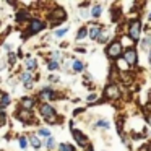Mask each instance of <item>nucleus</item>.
I'll list each match as a JSON object with an SVG mask.
<instances>
[{
  "mask_svg": "<svg viewBox=\"0 0 151 151\" xmlns=\"http://www.w3.org/2000/svg\"><path fill=\"white\" fill-rule=\"evenodd\" d=\"M54 96H55V94H54V91H52L50 88H44L42 91L39 93V98L44 99V101H49V99L54 98Z\"/></svg>",
  "mask_w": 151,
  "mask_h": 151,
  "instance_id": "nucleus-9",
  "label": "nucleus"
},
{
  "mask_svg": "<svg viewBox=\"0 0 151 151\" xmlns=\"http://www.w3.org/2000/svg\"><path fill=\"white\" fill-rule=\"evenodd\" d=\"M148 60H150V63H151V49H150V55H148Z\"/></svg>",
  "mask_w": 151,
  "mask_h": 151,
  "instance_id": "nucleus-32",
  "label": "nucleus"
},
{
  "mask_svg": "<svg viewBox=\"0 0 151 151\" xmlns=\"http://www.w3.org/2000/svg\"><path fill=\"white\" fill-rule=\"evenodd\" d=\"M88 151H93V146H88Z\"/></svg>",
  "mask_w": 151,
  "mask_h": 151,
  "instance_id": "nucleus-34",
  "label": "nucleus"
},
{
  "mask_svg": "<svg viewBox=\"0 0 151 151\" xmlns=\"http://www.w3.org/2000/svg\"><path fill=\"white\" fill-rule=\"evenodd\" d=\"M148 20H150V21H151V12H150V15H148Z\"/></svg>",
  "mask_w": 151,
  "mask_h": 151,
  "instance_id": "nucleus-33",
  "label": "nucleus"
},
{
  "mask_svg": "<svg viewBox=\"0 0 151 151\" xmlns=\"http://www.w3.org/2000/svg\"><path fill=\"white\" fill-rule=\"evenodd\" d=\"M60 151H75V148L72 145H65V143H60Z\"/></svg>",
  "mask_w": 151,
  "mask_h": 151,
  "instance_id": "nucleus-24",
  "label": "nucleus"
},
{
  "mask_svg": "<svg viewBox=\"0 0 151 151\" xmlns=\"http://www.w3.org/2000/svg\"><path fill=\"white\" fill-rule=\"evenodd\" d=\"M86 34H89V33H88V29H86L85 26H83V28H80L78 34H76V39H80V41H81V39H85V37H86Z\"/></svg>",
  "mask_w": 151,
  "mask_h": 151,
  "instance_id": "nucleus-18",
  "label": "nucleus"
},
{
  "mask_svg": "<svg viewBox=\"0 0 151 151\" xmlns=\"http://www.w3.org/2000/svg\"><path fill=\"white\" fill-rule=\"evenodd\" d=\"M8 104H10V96L2 93V94H0V107H7Z\"/></svg>",
  "mask_w": 151,
  "mask_h": 151,
  "instance_id": "nucleus-12",
  "label": "nucleus"
},
{
  "mask_svg": "<svg viewBox=\"0 0 151 151\" xmlns=\"http://www.w3.org/2000/svg\"><path fill=\"white\" fill-rule=\"evenodd\" d=\"M72 135H73V138L76 140V143H78L80 146H86V145H88V138H86V135H83L80 130L73 128V124H72Z\"/></svg>",
  "mask_w": 151,
  "mask_h": 151,
  "instance_id": "nucleus-8",
  "label": "nucleus"
},
{
  "mask_svg": "<svg viewBox=\"0 0 151 151\" xmlns=\"http://www.w3.org/2000/svg\"><path fill=\"white\" fill-rule=\"evenodd\" d=\"M44 28H46V24H44L41 20H31V23H29V29H28L26 36H29V34H36V33H39V31H42Z\"/></svg>",
  "mask_w": 151,
  "mask_h": 151,
  "instance_id": "nucleus-6",
  "label": "nucleus"
},
{
  "mask_svg": "<svg viewBox=\"0 0 151 151\" xmlns=\"http://www.w3.org/2000/svg\"><path fill=\"white\" fill-rule=\"evenodd\" d=\"M26 138H24V137H21L20 138V146H21V150H24V148H26Z\"/></svg>",
  "mask_w": 151,
  "mask_h": 151,
  "instance_id": "nucleus-30",
  "label": "nucleus"
},
{
  "mask_svg": "<svg viewBox=\"0 0 151 151\" xmlns=\"http://www.w3.org/2000/svg\"><path fill=\"white\" fill-rule=\"evenodd\" d=\"M39 112H41V115L46 119L47 124H57V122H59V117H57L55 109H54L50 104H47V102H44V104L39 107Z\"/></svg>",
  "mask_w": 151,
  "mask_h": 151,
  "instance_id": "nucleus-1",
  "label": "nucleus"
},
{
  "mask_svg": "<svg viewBox=\"0 0 151 151\" xmlns=\"http://www.w3.org/2000/svg\"><path fill=\"white\" fill-rule=\"evenodd\" d=\"M120 8H111V18L112 21H119V18H120Z\"/></svg>",
  "mask_w": 151,
  "mask_h": 151,
  "instance_id": "nucleus-15",
  "label": "nucleus"
},
{
  "mask_svg": "<svg viewBox=\"0 0 151 151\" xmlns=\"http://www.w3.org/2000/svg\"><path fill=\"white\" fill-rule=\"evenodd\" d=\"M96 127H102V128H109V122L107 120H98Z\"/></svg>",
  "mask_w": 151,
  "mask_h": 151,
  "instance_id": "nucleus-28",
  "label": "nucleus"
},
{
  "mask_svg": "<svg viewBox=\"0 0 151 151\" xmlns=\"http://www.w3.org/2000/svg\"><path fill=\"white\" fill-rule=\"evenodd\" d=\"M28 18H29V15H28L26 12H18V13H17V21H18V23L28 20Z\"/></svg>",
  "mask_w": 151,
  "mask_h": 151,
  "instance_id": "nucleus-17",
  "label": "nucleus"
},
{
  "mask_svg": "<svg viewBox=\"0 0 151 151\" xmlns=\"http://www.w3.org/2000/svg\"><path fill=\"white\" fill-rule=\"evenodd\" d=\"M104 94H106V99H119L120 96V91L115 85H107L104 89Z\"/></svg>",
  "mask_w": 151,
  "mask_h": 151,
  "instance_id": "nucleus-7",
  "label": "nucleus"
},
{
  "mask_svg": "<svg viewBox=\"0 0 151 151\" xmlns=\"http://www.w3.org/2000/svg\"><path fill=\"white\" fill-rule=\"evenodd\" d=\"M98 41H99V42H107V41H109V34H107V33H102V31H101Z\"/></svg>",
  "mask_w": 151,
  "mask_h": 151,
  "instance_id": "nucleus-23",
  "label": "nucleus"
},
{
  "mask_svg": "<svg viewBox=\"0 0 151 151\" xmlns=\"http://www.w3.org/2000/svg\"><path fill=\"white\" fill-rule=\"evenodd\" d=\"M21 81H23L28 88H31V86H33V76H31V73H28V72L23 73V75H21Z\"/></svg>",
  "mask_w": 151,
  "mask_h": 151,
  "instance_id": "nucleus-11",
  "label": "nucleus"
},
{
  "mask_svg": "<svg viewBox=\"0 0 151 151\" xmlns=\"http://www.w3.org/2000/svg\"><path fill=\"white\" fill-rule=\"evenodd\" d=\"M39 135H42V137H47V138H49V137H50L49 128H39Z\"/></svg>",
  "mask_w": 151,
  "mask_h": 151,
  "instance_id": "nucleus-29",
  "label": "nucleus"
},
{
  "mask_svg": "<svg viewBox=\"0 0 151 151\" xmlns=\"http://www.w3.org/2000/svg\"><path fill=\"white\" fill-rule=\"evenodd\" d=\"M124 60L128 63V65H137L138 63V54H137V49H133V47H130V49H127L124 52Z\"/></svg>",
  "mask_w": 151,
  "mask_h": 151,
  "instance_id": "nucleus-5",
  "label": "nucleus"
},
{
  "mask_svg": "<svg viewBox=\"0 0 151 151\" xmlns=\"http://www.w3.org/2000/svg\"><path fill=\"white\" fill-rule=\"evenodd\" d=\"M54 141H55V140H54L52 137H49V138H47V140H46V146L49 148V150H52V148L55 146V143H54Z\"/></svg>",
  "mask_w": 151,
  "mask_h": 151,
  "instance_id": "nucleus-26",
  "label": "nucleus"
},
{
  "mask_svg": "<svg viewBox=\"0 0 151 151\" xmlns=\"http://www.w3.org/2000/svg\"><path fill=\"white\" fill-rule=\"evenodd\" d=\"M18 119H21L23 122H31V112L23 109V111L20 112V115H18Z\"/></svg>",
  "mask_w": 151,
  "mask_h": 151,
  "instance_id": "nucleus-13",
  "label": "nucleus"
},
{
  "mask_svg": "<svg viewBox=\"0 0 151 151\" xmlns=\"http://www.w3.org/2000/svg\"><path fill=\"white\" fill-rule=\"evenodd\" d=\"M26 67H28V70H34L37 67V62H36V59H29L26 62Z\"/></svg>",
  "mask_w": 151,
  "mask_h": 151,
  "instance_id": "nucleus-20",
  "label": "nucleus"
},
{
  "mask_svg": "<svg viewBox=\"0 0 151 151\" xmlns=\"http://www.w3.org/2000/svg\"><path fill=\"white\" fill-rule=\"evenodd\" d=\"M99 34H101V28L99 26H94V28L89 29V37H91V39H98Z\"/></svg>",
  "mask_w": 151,
  "mask_h": 151,
  "instance_id": "nucleus-14",
  "label": "nucleus"
},
{
  "mask_svg": "<svg viewBox=\"0 0 151 151\" xmlns=\"http://www.w3.org/2000/svg\"><path fill=\"white\" fill-rule=\"evenodd\" d=\"M33 107H34V99L24 98L23 101H21V109H24V111H31Z\"/></svg>",
  "mask_w": 151,
  "mask_h": 151,
  "instance_id": "nucleus-10",
  "label": "nucleus"
},
{
  "mask_svg": "<svg viewBox=\"0 0 151 151\" xmlns=\"http://www.w3.org/2000/svg\"><path fill=\"white\" fill-rule=\"evenodd\" d=\"M140 34H141V23L138 20L132 21V23H130V29H128V36H130L133 41H138V39H140Z\"/></svg>",
  "mask_w": 151,
  "mask_h": 151,
  "instance_id": "nucleus-4",
  "label": "nucleus"
},
{
  "mask_svg": "<svg viewBox=\"0 0 151 151\" xmlns=\"http://www.w3.org/2000/svg\"><path fill=\"white\" fill-rule=\"evenodd\" d=\"M67 18V13L63 8H55L54 12H50L49 13V20H50V26H57V24H60V21H63Z\"/></svg>",
  "mask_w": 151,
  "mask_h": 151,
  "instance_id": "nucleus-2",
  "label": "nucleus"
},
{
  "mask_svg": "<svg viewBox=\"0 0 151 151\" xmlns=\"http://www.w3.org/2000/svg\"><path fill=\"white\" fill-rule=\"evenodd\" d=\"M122 55V42L120 41H114L111 46L107 47V57L111 59H117Z\"/></svg>",
  "mask_w": 151,
  "mask_h": 151,
  "instance_id": "nucleus-3",
  "label": "nucleus"
},
{
  "mask_svg": "<svg viewBox=\"0 0 151 151\" xmlns=\"http://www.w3.org/2000/svg\"><path fill=\"white\" fill-rule=\"evenodd\" d=\"M59 62H57V60H50V62H49V65H47V68H49V70H57V68H59Z\"/></svg>",
  "mask_w": 151,
  "mask_h": 151,
  "instance_id": "nucleus-25",
  "label": "nucleus"
},
{
  "mask_svg": "<svg viewBox=\"0 0 151 151\" xmlns=\"http://www.w3.org/2000/svg\"><path fill=\"white\" fill-rule=\"evenodd\" d=\"M29 141H31V146L36 148V150L41 146V141H39V138H37V137H31V138H29Z\"/></svg>",
  "mask_w": 151,
  "mask_h": 151,
  "instance_id": "nucleus-19",
  "label": "nucleus"
},
{
  "mask_svg": "<svg viewBox=\"0 0 151 151\" xmlns=\"http://www.w3.org/2000/svg\"><path fill=\"white\" fill-rule=\"evenodd\" d=\"M150 44H151V37H146V39H145L143 42H141V46H143V47H148Z\"/></svg>",
  "mask_w": 151,
  "mask_h": 151,
  "instance_id": "nucleus-31",
  "label": "nucleus"
},
{
  "mask_svg": "<svg viewBox=\"0 0 151 151\" xmlns=\"http://www.w3.org/2000/svg\"><path fill=\"white\" fill-rule=\"evenodd\" d=\"M67 31H68V28H62V29H57V31H55V36H57V37H62V36H65V34H67Z\"/></svg>",
  "mask_w": 151,
  "mask_h": 151,
  "instance_id": "nucleus-27",
  "label": "nucleus"
},
{
  "mask_svg": "<svg viewBox=\"0 0 151 151\" xmlns=\"http://www.w3.org/2000/svg\"><path fill=\"white\" fill-rule=\"evenodd\" d=\"M117 67H119V68H120V70H128V67H130V65H128V63L125 62L124 59H120V60H119V62H117Z\"/></svg>",
  "mask_w": 151,
  "mask_h": 151,
  "instance_id": "nucleus-22",
  "label": "nucleus"
},
{
  "mask_svg": "<svg viewBox=\"0 0 151 151\" xmlns=\"http://www.w3.org/2000/svg\"><path fill=\"white\" fill-rule=\"evenodd\" d=\"M72 68H73V72H81V70L85 68V65H83V62H80V60H73Z\"/></svg>",
  "mask_w": 151,
  "mask_h": 151,
  "instance_id": "nucleus-16",
  "label": "nucleus"
},
{
  "mask_svg": "<svg viewBox=\"0 0 151 151\" xmlns=\"http://www.w3.org/2000/svg\"><path fill=\"white\" fill-rule=\"evenodd\" d=\"M91 15H93V18H99V17H101V7L96 5V7L91 10Z\"/></svg>",
  "mask_w": 151,
  "mask_h": 151,
  "instance_id": "nucleus-21",
  "label": "nucleus"
}]
</instances>
